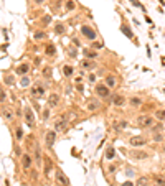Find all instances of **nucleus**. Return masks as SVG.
Here are the masks:
<instances>
[{
	"label": "nucleus",
	"instance_id": "f257e3e1",
	"mask_svg": "<svg viewBox=\"0 0 165 186\" xmlns=\"http://www.w3.org/2000/svg\"><path fill=\"white\" fill-rule=\"evenodd\" d=\"M136 124L140 128H150L155 124V117L152 114H140V115L137 117Z\"/></svg>",
	"mask_w": 165,
	"mask_h": 186
},
{
	"label": "nucleus",
	"instance_id": "f03ea898",
	"mask_svg": "<svg viewBox=\"0 0 165 186\" xmlns=\"http://www.w3.org/2000/svg\"><path fill=\"white\" fill-rule=\"evenodd\" d=\"M79 31H81V35H83V38H86L88 41H94V40H97V31L92 28L91 25L83 23V25L79 26Z\"/></svg>",
	"mask_w": 165,
	"mask_h": 186
},
{
	"label": "nucleus",
	"instance_id": "7ed1b4c3",
	"mask_svg": "<svg viewBox=\"0 0 165 186\" xmlns=\"http://www.w3.org/2000/svg\"><path fill=\"white\" fill-rule=\"evenodd\" d=\"M94 94L99 99H109L111 97V89L104 82H97L96 86H94Z\"/></svg>",
	"mask_w": 165,
	"mask_h": 186
},
{
	"label": "nucleus",
	"instance_id": "20e7f679",
	"mask_svg": "<svg viewBox=\"0 0 165 186\" xmlns=\"http://www.w3.org/2000/svg\"><path fill=\"white\" fill-rule=\"evenodd\" d=\"M86 111L94 114V112H99L101 111V99L99 97H89V99H86Z\"/></svg>",
	"mask_w": 165,
	"mask_h": 186
},
{
	"label": "nucleus",
	"instance_id": "39448f33",
	"mask_svg": "<svg viewBox=\"0 0 165 186\" xmlns=\"http://www.w3.org/2000/svg\"><path fill=\"white\" fill-rule=\"evenodd\" d=\"M129 145L132 148H142L144 145H147V138L142 137V135H134V137L129 138Z\"/></svg>",
	"mask_w": 165,
	"mask_h": 186
},
{
	"label": "nucleus",
	"instance_id": "423d86ee",
	"mask_svg": "<svg viewBox=\"0 0 165 186\" xmlns=\"http://www.w3.org/2000/svg\"><path fill=\"white\" fill-rule=\"evenodd\" d=\"M55 180H56V183L60 186H71V183H69V178L64 174V171L60 168H56V171H55Z\"/></svg>",
	"mask_w": 165,
	"mask_h": 186
},
{
	"label": "nucleus",
	"instance_id": "0eeeda50",
	"mask_svg": "<svg viewBox=\"0 0 165 186\" xmlns=\"http://www.w3.org/2000/svg\"><path fill=\"white\" fill-rule=\"evenodd\" d=\"M129 155H131L132 160H139V162H140V160H147V158H150V153H149V151H145V150H140V148H139V150H137V148H134Z\"/></svg>",
	"mask_w": 165,
	"mask_h": 186
},
{
	"label": "nucleus",
	"instance_id": "6e6552de",
	"mask_svg": "<svg viewBox=\"0 0 165 186\" xmlns=\"http://www.w3.org/2000/svg\"><path fill=\"white\" fill-rule=\"evenodd\" d=\"M56 142V130H46L45 132V145L46 148H53Z\"/></svg>",
	"mask_w": 165,
	"mask_h": 186
},
{
	"label": "nucleus",
	"instance_id": "1a4fd4ad",
	"mask_svg": "<svg viewBox=\"0 0 165 186\" xmlns=\"http://www.w3.org/2000/svg\"><path fill=\"white\" fill-rule=\"evenodd\" d=\"M23 117H25V120H27V124H28L30 127H35V115H33L31 107L25 105V109H23Z\"/></svg>",
	"mask_w": 165,
	"mask_h": 186
},
{
	"label": "nucleus",
	"instance_id": "9d476101",
	"mask_svg": "<svg viewBox=\"0 0 165 186\" xmlns=\"http://www.w3.org/2000/svg\"><path fill=\"white\" fill-rule=\"evenodd\" d=\"M66 114H63L61 117L58 115V120L56 122H55V130H56V132H63V130H64V128H66V125H68V119H66Z\"/></svg>",
	"mask_w": 165,
	"mask_h": 186
},
{
	"label": "nucleus",
	"instance_id": "9b49d317",
	"mask_svg": "<svg viewBox=\"0 0 165 186\" xmlns=\"http://www.w3.org/2000/svg\"><path fill=\"white\" fill-rule=\"evenodd\" d=\"M20 162H22L23 170H30L31 166H33V157H31L30 153H22V157H20Z\"/></svg>",
	"mask_w": 165,
	"mask_h": 186
},
{
	"label": "nucleus",
	"instance_id": "f8f14e48",
	"mask_svg": "<svg viewBox=\"0 0 165 186\" xmlns=\"http://www.w3.org/2000/svg\"><path fill=\"white\" fill-rule=\"evenodd\" d=\"M112 105L114 107H124L125 105V96H122V94H119V92H116V94H112Z\"/></svg>",
	"mask_w": 165,
	"mask_h": 186
},
{
	"label": "nucleus",
	"instance_id": "ddd939ff",
	"mask_svg": "<svg viewBox=\"0 0 165 186\" xmlns=\"http://www.w3.org/2000/svg\"><path fill=\"white\" fill-rule=\"evenodd\" d=\"M53 170V162L50 157H43V174L45 176H50Z\"/></svg>",
	"mask_w": 165,
	"mask_h": 186
},
{
	"label": "nucleus",
	"instance_id": "4468645a",
	"mask_svg": "<svg viewBox=\"0 0 165 186\" xmlns=\"http://www.w3.org/2000/svg\"><path fill=\"white\" fill-rule=\"evenodd\" d=\"M45 92H46V87L43 84H40V82L31 87V96H35V97H43Z\"/></svg>",
	"mask_w": 165,
	"mask_h": 186
},
{
	"label": "nucleus",
	"instance_id": "2eb2a0df",
	"mask_svg": "<svg viewBox=\"0 0 165 186\" xmlns=\"http://www.w3.org/2000/svg\"><path fill=\"white\" fill-rule=\"evenodd\" d=\"M58 105H60V94L51 92L50 96H48V107H50V109H55V107H58Z\"/></svg>",
	"mask_w": 165,
	"mask_h": 186
},
{
	"label": "nucleus",
	"instance_id": "dca6fc26",
	"mask_svg": "<svg viewBox=\"0 0 165 186\" xmlns=\"http://www.w3.org/2000/svg\"><path fill=\"white\" fill-rule=\"evenodd\" d=\"M104 84L112 91L114 87L117 86V77H116L114 74H106V76H104Z\"/></svg>",
	"mask_w": 165,
	"mask_h": 186
},
{
	"label": "nucleus",
	"instance_id": "f3484780",
	"mask_svg": "<svg viewBox=\"0 0 165 186\" xmlns=\"http://www.w3.org/2000/svg\"><path fill=\"white\" fill-rule=\"evenodd\" d=\"M116 155H117V151H116V147L114 145H109L104 151V158L107 160V162H114L116 160Z\"/></svg>",
	"mask_w": 165,
	"mask_h": 186
},
{
	"label": "nucleus",
	"instance_id": "a211bd4d",
	"mask_svg": "<svg viewBox=\"0 0 165 186\" xmlns=\"http://www.w3.org/2000/svg\"><path fill=\"white\" fill-rule=\"evenodd\" d=\"M127 104L131 105L132 109H140L144 104V100L139 97V96H132V97H129V100H127Z\"/></svg>",
	"mask_w": 165,
	"mask_h": 186
},
{
	"label": "nucleus",
	"instance_id": "6ab92c4d",
	"mask_svg": "<svg viewBox=\"0 0 165 186\" xmlns=\"http://www.w3.org/2000/svg\"><path fill=\"white\" fill-rule=\"evenodd\" d=\"M83 54H84L86 59H92V61H94V59L99 56V51L92 50V48H84V50H83Z\"/></svg>",
	"mask_w": 165,
	"mask_h": 186
},
{
	"label": "nucleus",
	"instance_id": "aec40b11",
	"mask_svg": "<svg viewBox=\"0 0 165 186\" xmlns=\"http://www.w3.org/2000/svg\"><path fill=\"white\" fill-rule=\"evenodd\" d=\"M96 66H97V64L94 63L92 59H86V58H84V61L81 63V68H83V69H86V71H89V73H92V71L96 69Z\"/></svg>",
	"mask_w": 165,
	"mask_h": 186
},
{
	"label": "nucleus",
	"instance_id": "412c9836",
	"mask_svg": "<svg viewBox=\"0 0 165 186\" xmlns=\"http://www.w3.org/2000/svg\"><path fill=\"white\" fill-rule=\"evenodd\" d=\"M33 162L36 165H41L43 163V155H41V150H40V145L35 143V155H33Z\"/></svg>",
	"mask_w": 165,
	"mask_h": 186
},
{
	"label": "nucleus",
	"instance_id": "4be33fe9",
	"mask_svg": "<svg viewBox=\"0 0 165 186\" xmlns=\"http://www.w3.org/2000/svg\"><path fill=\"white\" fill-rule=\"evenodd\" d=\"M76 10V2L74 0H64V12L71 13Z\"/></svg>",
	"mask_w": 165,
	"mask_h": 186
},
{
	"label": "nucleus",
	"instance_id": "5701e85b",
	"mask_svg": "<svg viewBox=\"0 0 165 186\" xmlns=\"http://www.w3.org/2000/svg\"><path fill=\"white\" fill-rule=\"evenodd\" d=\"M154 117H155V120H159V122H165V109H157L154 112Z\"/></svg>",
	"mask_w": 165,
	"mask_h": 186
},
{
	"label": "nucleus",
	"instance_id": "b1692460",
	"mask_svg": "<svg viewBox=\"0 0 165 186\" xmlns=\"http://www.w3.org/2000/svg\"><path fill=\"white\" fill-rule=\"evenodd\" d=\"M28 71H30V64H20L17 68V74L18 76H25V74H28Z\"/></svg>",
	"mask_w": 165,
	"mask_h": 186
},
{
	"label": "nucleus",
	"instance_id": "393cba45",
	"mask_svg": "<svg viewBox=\"0 0 165 186\" xmlns=\"http://www.w3.org/2000/svg\"><path fill=\"white\" fill-rule=\"evenodd\" d=\"M120 31H122V33H124L129 40H134V33H132V30L129 28L127 25H122V26H120Z\"/></svg>",
	"mask_w": 165,
	"mask_h": 186
},
{
	"label": "nucleus",
	"instance_id": "a878e982",
	"mask_svg": "<svg viewBox=\"0 0 165 186\" xmlns=\"http://www.w3.org/2000/svg\"><path fill=\"white\" fill-rule=\"evenodd\" d=\"M63 74L66 76V77H71V76L74 74V68L69 66V64H64V66H63Z\"/></svg>",
	"mask_w": 165,
	"mask_h": 186
},
{
	"label": "nucleus",
	"instance_id": "bb28decb",
	"mask_svg": "<svg viewBox=\"0 0 165 186\" xmlns=\"http://www.w3.org/2000/svg\"><path fill=\"white\" fill-rule=\"evenodd\" d=\"M23 137H25V132H23V128L20 127V125H17V127H15V138H17V142H22Z\"/></svg>",
	"mask_w": 165,
	"mask_h": 186
},
{
	"label": "nucleus",
	"instance_id": "cd10ccee",
	"mask_svg": "<svg viewBox=\"0 0 165 186\" xmlns=\"http://www.w3.org/2000/svg\"><path fill=\"white\" fill-rule=\"evenodd\" d=\"M164 122H159V120H155V124L152 125V127L149 128L150 130V134H155V132H162V128H164V125H162Z\"/></svg>",
	"mask_w": 165,
	"mask_h": 186
},
{
	"label": "nucleus",
	"instance_id": "c85d7f7f",
	"mask_svg": "<svg viewBox=\"0 0 165 186\" xmlns=\"http://www.w3.org/2000/svg\"><path fill=\"white\" fill-rule=\"evenodd\" d=\"M55 33H56V35H64V33H66V25L64 23H56L55 25Z\"/></svg>",
	"mask_w": 165,
	"mask_h": 186
},
{
	"label": "nucleus",
	"instance_id": "c756f323",
	"mask_svg": "<svg viewBox=\"0 0 165 186\" xmlns=\"http://www.w3.org/2000/svg\"><path fill=\"white\" fill-rule=\"evenodd\" d=\"M149 183H150V178H149V176H140V178H137L136 186H145V185H149Z\"/></svg>",
	"mask_w": 165,
	"mask_h": 186
},
{
	"label": "nucleus",
	"instance_id": "7c9ffc66",
	"mask_svg": "<svg viewBox=\"0 0 165 186\" xmlns=\"http://www.w3.org/2000/svg\"><path fill=\"white\" fill-rule=\"evenodd\" d=\"M164 140H165V135L162 134V132H155V134H152V142L160 143V142H164Z\"/></svg>",
	"mask_w": 165,
	"mask_h": 186
},
{
	"label": "nucleus",
	"instance_id": "2f4dec72",
	"mask_svg": "<svg viewBox=\"0 0 165 186\" xmlns=\"http://www.w3.org/2000/svg\"><path fill=\"white\" fill-rule=\"evenodd\" d=\"M45 51H46V54H48V56H55L56 48H55V45H53V43H48V45H46V48H45Z\"/></svg>",
	"mask_w": 165,
	"mask_h": 186
},
{
	"label": "nucleus",
	"instance_id": "473e14b6",
	"mask_svg": "<svg viewBox=\"0 0 165 186\" xmlns=\"http://www.w3.org/2000/svg\"><path fill=\"white\" fill-rule=\"evenodd\" d=\"M31 84V79H30V76H22V79H20V86L22 87H28Z\"/></svg>",
	"mask_w": 165,
	"mask_h": 186
},
{
	"label": "nucleus",
	"instance_id": "72a5a7b5",
	"mask_svg": "<svg viewBox=\"0 0 165 186\" xmlns=\"http://www.w3.org/2000/svg\"><path fill=\"white\" fill-rule=\"evenodd\" d=\"M91 48H92V50H96V51H99V50H103V48H104V43H103V41L94 40V41H91Z\"/></svg>",
	"mask_w": 165,
	"mask_h": 186
},
{
	"label": "nucleus",
	"instance_id": "f704fd0d",
	"mask_svg": "<svg viewBox=\"0 0 165 186\" xmlns=\"http://www.w3.org/2000/svg\"><path fill=\"white\" fill-rule=\"evenodd\" d=\"M96 81H97V74L94 71L89 73V74H88V82H89V84H96Z\"/></svg>",
	"mask_w": 165,
	"mask_h": 186
},
{
	"label": "nucleus",
	"instance_id": "c9c22d12",
	"mask_svg": "<svg viewBox=\"0 0 165 186\" xmlns=\"http://www.w3.org/2000/svg\"><path fill=\"white\" fill-rule=\"evenodd\" d=\"M3 117H5L7 120H12V119H13V112H12L8 107H5V109H3Z\"/></svg>",
	"mask_w": 165,
	"mask_h": 186
},
{
	"label": "nucleus",
	"instance_id": "e433bc0d",
	"mask_svg": "<svg viewBox=\"0 0 165 186\" xmlns=\"http://www.w3.org/2000/svg\"><path fill=\"white\" fill-rule=\"evenodd\" d=\"M127 125H129V124H127V120H119V124L116 125V130H117V132H120L122 128H127Z\"/></svg>",
	"mask_w": 165,
	"mask_h": 186
},
{
	"label": "nucleus",
	"instance_id": "4c0bfd02",
	"mask_svg": "<svg viewBox=\"0 0 165 186\" xmlns=\"http://www.w3.org/2000/svg\"><path fill=\"white\" fill-rule=\"evenodd\" d=\"M33 38H35V40H45V38H46V33H45V31H35V33H33Z\"/></svg>",
	"mask_w": 165,
	"mask_h": 186
},
{
	"label": "nucleus",
	"instance_id": "58836bf2",
	"mask_svg": "<svg viewBox=\"0 0 165 186\" xmlns=\"http://www.w3.org/2000/svg\"><path fill=\"white\" fill-rule=\"evenodd\" d=\"M155 186H165V178L164 176H155Z\"/></svg>",
	"mask_w": 165,
	"mask_h": 186
},
{
	"label": "nucleus",
	"instance_id": "ea45409f",
	"mask_svg": "<svg viewBox=\"0 0 165 186\" xmlns=\"http://www.w3.org/2000/svg\"><path fill=\"white\" fill-rule=\"evenodd\" d=\"M61 5H63V0H53V8L55 10H61Z\"/></svg>",
	"mask_w": 165,
	"mask_h": 186
},
{
	"label": "nucleus",
	"instance_id": "a19ab883",
	"mask_svg": "<svg viewBox=\"0 0 165 186\" xmlns=\"http://www.w3.org/2000/svg\"><path fill=\"white\" fill-rule=\"evenodd\" d=\"M131 2H132V5H134V7H139V8H140V10L145 13V8H144V5L140 3V2H139V0H131Z\"/></svg>",
	"mask_w": 165,
	"mask_h": 186
},
{
	"label": "nucleus",
	"instance_id": "79ce46f5",
	"mask_svg": "<svg viewBox=\"0 0 165 186\" xmlns=\"http://www.w3.org/2000/svg\"><path fill=\"white\" fill-rule=\"evenodd\" d=\"M41 117H43V120H48V119H50V107H48V109H45V111L41 112Z\"/></svg>",
	"mask_w": 165,
	"mask_h": 186
},
{
	"label": "nucleus",
	"instance_id": "37998d69",
	"mask_svg": "<svg viewBox=\"0 0 165 186\" xmlns=\"http://www.w3.org/2000/svg\"><path fill=\"white\" fill-rule=\"evenodd\" d=\"M68 56L69 58H76V56H78V50H76V48H69Z\"/></svg>",
	"mask_w": 165,
	"mask_h": 186
},
{
	"label": "nucleus",
	"instance_id": "c03bdc74",
	"mask_svg": "<svg viewBox=\"0 0 165 186\" xmlns=\"http://www.w3.org/2000/svg\"><path fill=\"white\" fill-rule=\"evenodd\" d=\"M3 81H5V84H8V86H12V84H13V76H5V79H3Z\"/></svg>",
	"mask_w": 165,
	"mask_h": 186
},
{
	"label": "nucleus",
	"instance_id": "a18cd8bd",
	"mask_svg": "<svg viewBox=\"0 0 165 186\" xmlns=\"http://www.w3.org/2000/svg\"><path fill=\"white\" fill-rule=\"evenodd\" d=\"M116 170H117V165H114V163L107 166V171H109V173H116Z\"/></svg>",
	"mask_w": 165,
	"mask_h": 186
},
{
	"label": "nucleus",
	"instance_id": "49530a36",
	"mask_svg": "<svg viewBox=\"0 0 165 186\" xmlns=\"http://www.w3.org/2000/svg\"><path fill=\"white\" fill-rule=\"evenodd\" d=\"M83 81H84L83 76H76V77H74V84H83Z\"/></svg>",
	"mask_w": 165,
	"mask_h": 186
},
{
	"label": "nucleus",
	"instance_id": "de8ad7c7",
	"mask_svg": "<svg viewBox=\"0 0 165 186\" xmlns=\"http://www.w3.org/2000/svg\"><path fill=\"white\" fill-rule=\"evenodd\" d=\"M43 76H45V77H50V76H51V69H50V68H45V69H43Z\"/></svg>",
	"mask_w": 165,
	"mask_h": 186
},
{
	"label": "nucleus",
	"instance_id": "09e8293b",
	"mask_svg": "<svg viewBox=\"0 0 165 186\" xmlns=\"http://www.w3.org/2000/svg\"><path fill=\"white\" fill-rule=\"evenodd\" d=\"M122 186H136V183H134V181H131V180H125L124 183H122Z\"/></svg>",
	"mask_w": 165,
	"mask_h": 186
},
{
	"label": "nucleus",
	"instance_id": "8fccbe9b",
	"mask_svg": "<svg viewBox=\"0 0 165 186\" xmlns=\"http://www.w3.org/2000/svg\"><path fill=\"white\" fill-rule=\"evenodd\" d=\"M7 100V94L3 91H0V102H5Z\"/></svg>",
	"mask_w": 165,
	"mask_h": 186
},
{
	"label": "nucleus",
	"instance_id": "3c124183",
	"mask_svg": "<svg viewBox=\"0 0 165 186\" xmlns=\"http://www.w3.org/2000/svg\"><path fill=\"white\" fill-rule=\"evenodd\" d=\"M50 22H51V17L50 15H45L43 17V23H50Z\"/></svg>",
	"mask_w": 165,
	"mask_h": 186
},
{
	"label": "nucleus",
	"instance_id": "603ef678",
	"mask_svg": "<svg viewBox=\"0 0 165 186\" xmlns=\"http://www.w3.org/2000/svg\"><path fill=\"white\" fill-rule=\"evenodd\" d=\"M33 3H35V5H43V3H45V0H33Z\"/></svg>",
	"mask_w": 165,
	"mask_h": 186
},
{
	"label": "nucleus",
	"instance_id": "864d4df0",
	"mask_svg": "<svg viewBox=\"0 0 165 186\" xmlns=\"http://www.w3.org/2000/svg\"><path fill=\"white\" fill-rule=\"evenodd\" d=\"M76 89H78V91H84V87H83V84H76Z\"/></svg>",
	"mask_w": 165,
	"mask_h": 186
},
{
	"label": "nucleus",
	"instance_id": "5fc2aeb1",
	"mask_svg": "<svg viewBox=\"0 0 165 186\" xmlns=\"http://www.w3.org/2000/svg\"><path fill=\"white\" fill-rule=\"evenodd\" d=\"M73 43H74V45H76V46H78V48L81 46V43H79V41H78V40H76V38H73Z\"/></svg>",
	"mask_w": 165,
	"mask_h": 186
},
{
	"label": "nucleus",
	"instance_id": "6e6d98bb",
	"mask_svg": "<svg viewBox=\"0 0 165 186\" xmlns=\"http://www.w3.org/2000/svg\"><path fill=\"white\" fill-rule=\"evenodd\" d=\"M147 56H149V58L152 56V53H150V46H147Z\"/></svg>",
	"mask_w": 165,
	"mask_h": 186
},
{
	"label": "nucleus",
	"instance_id": "4d7b16f0",
	"mask_svg": "<svg viewBox=\"0 0 165 186\" xmlns=\"http://www.w3.org/2000/svg\"><path fill=\"white\" fill-rule=\"evenodd\" d=\"M162 153H164V155H165V145L162 147Z\"/></svg>",
	"mask_w": 165,
	"mask_h": 186
},
{
	"label": "nucleus",
	"instance_id": "13d9d810",
	"mask_svg": "<svg viewBox=\"0 0 165 186\" xmlns=\"http://www.w3.org/2000/svg\"><path fill=\"white\" fill-rule=\"evenodd\" d=\"M160 3H162V5H165V0H159Z\"/></svg>",
	"mask_w": 165,
	"mask_h": 186
},
{
	"label": "nucleus",
	"instance_id": "bf43d9fd",
	"mask_svg": "<svg viewBox=\"0 0 165 186\" xmlns=\"http://www.w3.org/2000/svg\"><path fill=\"white\" fill-rule=\"evenodd\" d=\"M145 186H155V185H152V181H150V183H149V185H145Z\"/></svg>",
	"mask_w": 165,
	"mask_h": 186
},
{
	"label": "nucleus",
	"instance_id": "052dcab7",
	"mask_svg": "<svg viewBox=\"0 0 165 186\" xmlns=\"http://www.w3.org/2000/svg\"><path fill=\"white\" fill-rule=\"evenodd\" d=\"M162 176H164V178H165V170H164V171H162Z\"/></svg>",
	"mask_w": 165,
	"mask_h": 186
}]
</instances>
